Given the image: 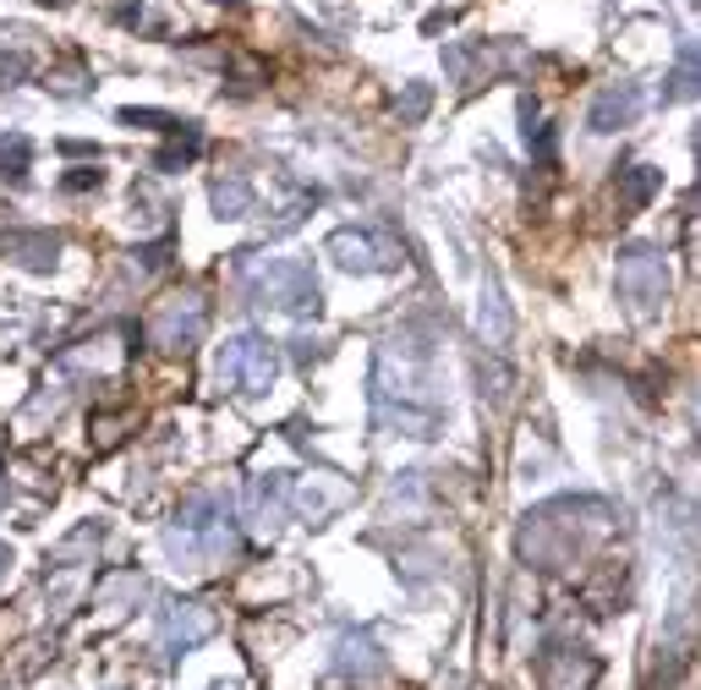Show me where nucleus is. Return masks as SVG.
<instances>
[{
  "mask_svg": "<svg viewBox=\"0 0 701 690\" xmlns=\"http://www.w3.org/2000/svg\"><path fill=\"white\" fill-rule=\"evenodd\" d=\"M247 291H253V302L258 307H274V313H296V318H307V313H318L324 307V291H318V280H313V268L296 258H263L247 268Z\"/></svg>",
  "mask_w": 701,
  "mask_h": 690,
  "instance_id": "nucleus-1",
  "label": "nucleus"
},
{
  "mask_svg": "<svg viewBox=\"0 0 701 690\" xmlns=\"http://www.w3.org/2000/svg\"><path fill=\"white\" fill-rule=\"evenodd\" d=\"M214 378H220V389H231L242 400H258V395L274 389V378H280V351L263 341V335H236V341L220 345Z\"/></svg>",
  "mask_w": 701,
  "mask_h": 690,
  "instance_id": "nucleus-2",
  "label": "nucleus"
},
{
  "mask_svg": "<svg viewBox=\"0 0 701 690\" xmlns=\"http://www.w3.org/2000/svg\"><path fill=\"white\" fill-rule=\"evenodd\" d=\"M619 296L630 302L636 318H658V307L669 302V268L652 247H630L619 258Z\"/></svg>",
  "mask_w": 701,
  "mask_h": 690,
  "instance_id": "nucleus-3",
  "label": "nucleus"
},
{
  "mask_svg": "<svg viewBox=\"0 0 701 690\" xmlns=\"http://www.w3.org/2000/svg\"><path fill=\"white\" fill-rule=\"evenodd\" d=\"M324 253L341 263L346 274H389L400 268V247L384 236V231H367V225H346L324 242Z\"/></svg>",
  "mask_w": 701,
  "mask_h": 690,
  "instance_id": "nucleus-4",
  "label": "nucleus"
},
{
  "mask_svg": "<svg viewBox=\"0 0 701 690\" xmlns=\"http://www.w3.org/2000/svg\"><path fill=\"white\" fill-rule=\"evenodd\" d=\"M203 329H209V307L197 296H171L149 318V341L160 345V351H181V356L203 341Z\"/></svg>",
  "mask_w": 701,
  "mask_h": 690,
  "instance_id": "nucleus-5",
  "label": "nucleus"
},
{
  "mask_svg": "<svg viewBox=\"0 0 701 690\" xmlns=\"http://www.w3.org/2000/svg\"><path fill=\"white\" fill-rule=\"evenodd\" d=\"M291 516V477L285 471H268V477H253V488H247V520H253V531L268 537V531H280Z\"/></svg>",
  "mask_w": 701,
  "mask_h": 690,
  "instance_id": "nucleus-6",
  "label": "nucleus"
},
{
  "mask_svg": "<svg viewBox=\"0 0 701 690\" xmlns=\"http://www.w3.org/2000/svg\"><path fill=\"white\" fill-rule=\"evenodd\" d=\"M641 104H647V93H641V83L603 88V93L592 99V110H587V126H592V132H619V126H636Z\"/></svg>",
  "mask_w": 701,
  "mask_h": 690,
  "instance_id": "nucleus-7",
  "label": "nucleus"
},
{
  "mask_svg": "<svg viewBox=\"0 0 701 690\" xmlns=\"http://www.w3.org/2000/svg\"><path fill=\"white\" fill-rule=\"evenodd\" d=\"M160 630H165V647H171V652H192V647L214 630V619H209L197 603H171L160 613Z\"/></svg>",
  "mask_w": 701,
  "mask_h": 690,
  "instance_id": "nucleus-8",
  "label": "nucleus"
},
{
  "mask_svg": "<svg viewBox=\"0 0 701 690\" xmlns=\"http://www.w3.org/2000/svg\"><path fill=\"white\" fill-rule=\"evenodd\" d=\"M0 247L17 263H28V268H55V258H61V236L55 231H11Z\"/></svg>",
  "mask_w": 701,
  "mask_h": 690,
  "instance_id": "nucleus-9",
  "label": "nucleus"
},
{
  "mask_svg": "<svg viewBox=\"0 0 701 690\" xmlns=\"http://www.w3.org/2000/svg\"><path fill=\"white\" fill-rule=\"evenodd\" d=\"M658 186H663V171H652V165H630V171H619V209H624V214L647 209V203L658 197Z\"/></svg>",
  "mask_w": 701,
  "mask_h": 690,
  "instance_id": "nucleus-10",
  "label": "nucleus"
},
{
  "mask_svg": "<svg viewBox=\"0 0 701 690\" xmlns=\"http://www.w3.org/2000/svg\"><path fill=\"white\" fill-rule=\"evenodd\" d=\"M209 197H214V214L220 220H247L253 214V181L247 175H220Z\"/></svg>",
  "mask_w": 701,
  "mask_h": 690,
  "instance_id": "nucleus-11",
  "label": "nucleus"
},
{
  "mask_svg": "<svg viewBox=\"0 0 701 690\" xmlns=\"http://www.w3.org/2000/svg\"><path fill=\"white\" fill-rule=\"evenodd\" d=\"M663 99H701V50L674 67V78H669V88H663Z\"/></svg>",
  "mask_w": 701,
  "mask_h": 690,
  "instance_id": "nucleus-12",
  "label": "nucleus"
},
{
  "mask_svg": "<svg viewBox=\"0 0 701 690\" xmlns=\"http://www.w3.org/2000/svg\"><path fill=\"white\" fill-rule=\"evenodd\" d=\"M197 149H203V138H197V132L186 126V138L175 132V143H171V149H165V154H160V160H154V165H160V171H175V165H186V160H192Z\"/></svg>",
  "mask_w": 701,
  "mask_h": 690,
  "instance_id": "nucleus-13",
  "label": "nucleus"
},
{
  "mask_svg": "<svg viewBox=\"0 0 701 690\" xmlns=\"http://www.w3.org/2000/svg\"><path fill=\"white\" fill-rule=\"evenodd\" d=\"M121 121H126V126H149V132H181V126H186V121H175L165 110H121Z\"/></svg>",
  "mask_w": 701,
  "mask_h": 690,
  "instance_id": "nucleus-14",
  "label": "nucleus"
},
{
  "mask_svg": "<svg viewBox=\"0 0 701 690\" xmlns=\"http://www.w3.org/2000/svg\"><path fill=\"white\" fill-rule=\"evenodd\" d=\"M22 171H28V143L11 138V143L0 149V175H22Z\"/></svg>",
  "mask_w": 701,
  "mask_h": 690,
  "instance_id": "nucleus-15",
  "label": "nucleus"
},
{
  "mask_svg": "<svg viewBox=\"0 0 701 690\" xmlns=\"http://www.w3.org/2000/svg\"><path fill=\"white\" fill-rule=\"evenodd\" d=\"M0 78H6V83H22V78H33V55H22V50L0 55Z\"/></svg>",
  "mask_w": 701,
  "mask_h": 690,
  "instance_id": "nucleus-16",
  "label": "nucleus"
},
{
  "mask_svg": "<svg viewBox=\"0 0 701 690\" xmlns=\"http://www.w3.org/2000/svg\"><path fill=\"white\" fill-rule=\"evenodd\" d=\"M423 110H428V83H412L406 99H400V115H406V121H423Z\"/></svg>",
  "mask_w": 701,
  "mask_h": 690,
  "instance_id": "nucleus-17",
  "label": "nucleus"
},
{
  "mask_svg": "<svg viewBox=\"0 0 701 690\" xmlns=\"http://www.w3.org/2000/svg\"><path fill=\"white\" fill-rule=\"evenodd\" d=\"M61 186H67V192H88V186H99V171H78V175H67Z\"/></svg>",
  "mask_w": 701,
  "mask_h": 690,
  "instance_id": "nucleus-18",
  "label": "nucleus"
},
{
  "mask_svg": "<svg viewBox=\"0 0 701 690\" xmlns=\"http://www.w3.org/2000/svg\"><path fill=\"white\" fill-rule=\"evenodd\" d=\"M11 576V548H0V581Z\"/></svg>",
  "mask_w": 701,
  "mask_h": 690,
  "instance_id": "nucleus-19",
  "label": "nucleus"
}]
</instances>
